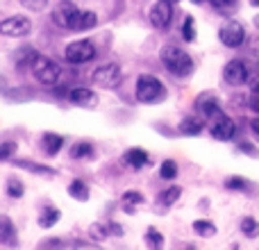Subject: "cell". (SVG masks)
I'll return each mask as SVG.
<instances>
[{"label": "cell", "instance_id": "cell-36", "mask_svg": "<svg viewBox=\"0 0 259 250\" xmlns=\"http://www.w3.org/2000/svg\"><path fill=\"white\" fill-rule=\"evenodd\" d=\"M211 5H214L219 12H230V9L237 5V0H211Z\"/></svg>", "mask_w": 259, "mask_h": 250}, {"label": "cell", "instance_id": "cell-13", "mask_svg": "<svg viewBox=\"0 0 259 250\" xmlns=\"http://www.w3.org/2000/svg\"><path fill=\"white\" fill-rule=\"evenodd\" d=\"M123 164L130 166V169L139 171L141 166L148 164V152L141 150V148H130V150L123 155Z\"/></svg>", "mask_w": 259, "mask_h": 250}, {"label": "cell", "instance_id": "cell-37", "mask_svg": "<svg viewBox=\"0 0 259 250\" xmlns=\"http://www.w3.org/2000/svg\"><path fill=\"white\" fill-rule=\"evenodd\" d=\"M41 248H64V241L62 239H46L41 241Z\"/></svg>", "mask_w": 259, "mask_h": 250}, {"label": "cell", "instance_id": "cell-21", "mask_svg": "<svg viewBox=\"0 0 259 250\" xmlns=\"http://www.w3.org/2000/svg\"><path fill=\"white\" fill-rule=\"evenodd\" d=\"M241 232L246 234L248 239H257L259 237V221L252 219V216H246L241 221Z\"/></svg>", "mask_w": 259, "mask_h": 250}, {"label": "cell", "instance_id": "cell-45", "mask_svg": "<svg viewBox=\"0 0 259 250\" xmlns=\"http://www.w3.org/2000/svg\"><path fill=\"white\" fill-rule=\"evenodd\" d=\"M170 3H173V5H175V3H180V0H170Z\"/></svg>", "mask_w": 259, "mask_h": 250}, {"label": "cell", "instance_id": "cell-38", "mask_svg": "<svg viewBox=\"0 0 259 250\" xmlns=\"http://www.w3.org/2000/svg\"><path fill=\"white\" fill-rule=\"evenodd\" d=\"M239 150L248 152V155H252V157H257V155H259L257 148H255V146H250V143H241V146H239Z\"/></svg>", "mask_w": 259, "mask_h": 250}, {"label": "cell", "instance_id": "cell-32", "mask_svg": "<svg viewBox=\"0 0 259 250\" xmlns=\"http://www.w3.org/2000/svg\"><path fill=\"white\" fill-rule=\"evenodd\" d=\"M182 36H184V41H193V39H196V23H193V18H191V16L184 18Z\"/></svg>", "mask_w": 259, "mask_h": 250}, {"label": "cell", "instance_id": "cell-26", "mask_svg": "<svg viewBox=\"0 0 259 250\" xmlns=\"http://www.w3.org/2000/svg\"><path fill=\"white\" fill-rule=\"evenodd\" d=\"M14 164L18 166V169H27V171H34V173H41V175H55L53 169H48V166H41V164H34V161H14Z\"/></svg>", "mask_w": 259, "mask_h": 250}, {"label": "cell", "instance_id": "cell-20", "mask_svg": "<svg viewBox=\"0 0 259 250\" xmlns=\"http://www.w3.org/2000/svg\"><path fill=\"white\" fill-rule=\"evenodd\" d=\"M39 57V53H36V50H32V48H23V50H18L16 55H14V59H16V64L18 66H27V64H34V59Z\"/></svg>", "mask_w": 259, "mask_h": 250}, {"label": "cell", "instance_id": "cell-31", "mask_svg": "<svg viewBox=\"0 0 259 250\" xmlns=\"http://www.w3.org/2000/svg\"><path fill=\"white\" fill-rule=\"evenodd\" d=\"M159 175L164 180H173V178H178V164H175L173 159H166L164 164H161V169H159Z\"/></svg>", "mask_w": 259, "mask_h": 250}, {"label": "cell", "instance_id": "cell-12", "mask_svg": "<svg viewBox=\"0 0 259 250\" xmlns=\"http://www.w3.org/2000/svg\"><path fill=\"white\" fill-rule=\"evenodd\" d=\"M68 98H71V103L77 105V107H96V105H98V96L91 89H87V87L73 89L71 94H68Z\"/></svg>", "mask_w": 259, "mask_h": 250}, {"label": "cell", "instance_id": "cell-17", "mask_svg": "<svg viewBox=\"0 0 259 250\" xmlns=\"http://www.w3.org/2000/svg\"><path fill=\"white\" fill-rule=\"evenodd\" d=\"M44 150L48 152V155H57L59 150H62V146H64V137H59V134H44Z\"/></svg>", "mask_w": 259, "mask_h": 250}, {"label": "cell", "instance_id": "cell-6", "mask_svg": "<svg viewBox=\"0 0 259 250\" xmlns=\"http://www.w3.org/2000/svg\"><path fill=\"white\" fill-rule=\"evenodd\" d=\"M248 73H250V64L243 62V59H232V62H228L223 68L225 82L232 87L248 85Z\"/></svg>", "mask_w": 259, "mask_h": 250}, {"label": "cell", "instance_id": "cell-11", "mask_svg": "<svg viewBox=\"0 0 259 250\" xmlns=\"http://www.w3.org/2000/svg\"><path fill=\"white\" fill-rule=\"evenodd\" d=\"M209 132H211V137L219 139V141H230V139L234 137V132H237V125H234L232 118H228L225 114H221V116L214 118Z\"/></svg>", "mask_w": 259, "mask_h": 250}, {"label": "cell", "instance_id": "cell-30", "mask_svg": "<svg viewBox=\"0 0 259 250\" xmlns=\"http://www.w3.org/2000/svg\"><path fill=\"white\" fill-rule=\"evenodd\" d=\"M89 237L94 241H105L109 237V225H100V223H94L89 228Z\"/></svg>", "mask_w": 259, "mask_h": 250}, {"label": "cell", "instance_id": "cell-42", "mask_svg": "<svg viewBox=\"0 0 259 250\" xmlns=\"http://www.w3.org/2000/svg\"><path fill=\"white\" fill-rule=\"evenodd\" d=\"M255 25H257V30H259V14L255 16Z\"/></svg>", "mask_w": 259, "mask_h": 250}, {"label": "cell", "instance_id": "cell-9", "mask_svg": "<svg viewBox=\"0 0 259 250\" xmlns=\"http://www.w3.org/2000/svg\"><path fill=\"white\" fill-rule=\"evenodd\" d=\"M219 39H221V44L228 46V48H239V46L246 41V27L237 21H230L219 30Z\"/></svg>", "mask_w": 259, "mask_h": 250}, {"label": "cell", "instance_id": "cell-8", "mask_svg": "<svg viewBox=\"0 0 259 250\" xmlns=\"http://www.w3.org/2000/svg\"><path fill=\"white\" fill-rule=\"evenodd\" d=\"M32 32V23L25 16H9L0 23V34L12 36V39H21Z\"/></svg>", "mask_w": 259, "mask_h": 250}, {"label": "cell", "instance_id": "cell-29", "mask_svg": "<svg viewBox=\"0 0 259 250\" xmlns=\"http://www.w3.org/2000/svg\"><path fill=\"white\" fill-rule=\"evenodd\" d=\"M225 189H230V191H248V189H250V182L234 175V178H228V180H225Z\"/></svg>", "mask_w": 259, "mask_h": 250}, {"label": "cell", "instance_id": "cell-19", "mask_svg": "<svg viewBox=\"0 0 259 250\" xmlns=\"http://www.w3.org/2000/svg\"><path fill=\"white\" fill-rule=\"evenodd\" d=\"M59 219H62V214H59L57 207H46V210L41 212V216H39V225L41 228H53Z\"/></svg>", "mask_w": 259, "mask_h": 250}, {"label": "cell", "instance_id": "cell-4", "mask_svg": "<svg viewBox=\"0 0 259 250\" xmlns=\"http://www.w3.org/2000/svg\"><path fill=\"white\" fill-rule=\"evenodd\" d=\"M30 68H32V75H34L36 82H41V85H55V82L59 80V75H62L59 64H55L53 59L44 57V55H39Z\"/></svg>", "mask_w": 259, "mask_h": 250}, {"label": "cell", "instance_id": "cell-22", "mask_svg": "<svg viewBox=\"0 0 259 250\" xmlns=\"http://www.w3.org/2000/svg\"><path fill=\"white\" fill-rule=\"evenodd\" d=\"M193 230H196V234H200V237H205V239H209L216 234V225L211 223V221H205V219L196 221V223H193Z\"/></svg>", "mask_w": 259, "mask_h": 250}, {"label": "cell", "instance_id": "cell-3", "mask_svg": "<svg viewBox=\"0 0 259 250\" xmlns=\"http://www.w3.org/2000/svg\"><path fill=\"white\" fill-rule=\"evenodd\" d=\"M166 98V87L155 75H139L137 80V100L143 105H157Z\"/></svg>", "mask_w": 259, "mask_h": 250}, {"label": "cell", "instance_id": "cell-33", "mask_svg": "<svg viewBox=\"0 0 259 250\" xmlns=\"http://www.w3.org/2000/svg\"><path fill=\"white\" fill-rule=\"evenodd\" d=\"M16 141H5L3 146H0V161H7L12 159V155L16 152Z\"/></svg>", "mask_w": 259, "mask_h": 250}, {"label": "cell", "instance_id": "cell-24", "mask_svg": "<svg viewBox=\"0 0 259 250\" xmlns=\"http://www.w3.org/2000/svg\"><path fill=\"white\" fill-rule=\"evenodd\" d=\"M146 246H148V248H152V250L164 248V234H161L159 230L150 228V230L146 232Z\"/></svg>", "mask_w": 259, "mask_h": 250}, {"label": "cell", "instance_id": "cell-40", "mask_svg": "<svg viewBox=\"0 0 259 250\" xmlns=\"http://www.w3.org/2000/svg\"><path fill=\"white\" fill-rule=\"evenodd\" d=\"M250 107L255 109V112H259V91H255V96H252V100H250Z\"/></svg>", "mask_w": 259, "mask_h": 250}, {"label": "cell", "instance_id": "cell-41", "mask_svg": "<svg viewBox=\"0 0 259 250\" xmlns=\"http://www.w3.org/2000/svg\"><path fill=\"white\" fill-rule=\"evenodd\" d=\"M250 128H252V132H255V134H259V116H257V118H252Z\"/></svg>", "mask_w": 259, "mask_h": 250}, {"label": "cell", "instance_id": "cell-2", "mask_svg": "<svg viewBox=\"0 0 259 250\" xmlns=\"http://www.w3.org/2000/svg\"><path fill=\"white\" fill-rule=\"evenodd\" d=\"M161 62H164V68L170 73V75H178V77H187L193 73V59L187 50L178 48V46H166L161 50Z\"/></svg>", "mask_w": 259, "mask_h": 250}, {"label": "cell", "instance_id": "cell-5", "mask_svg": "<svg viewBox=\"0 0 259 250\" xmlns=\"http://www.w3.org/2000/svg\"><path fill=\"white\" fill-rule=\"evenodd\" d=\"M64 57H66L68 64H87L96 57V48L91 41H73V44L66 46Z\"/></svg>", "mask_w": 259, "mask_h": 250}, {"label": "cell", "instance_id": "cell-10", "mask_svg": "<svg viewBox=\"0 0 259 250\" xmlns=\"http://www.w3.org/2000/svg\"><path fill=\"white\" fill-rule=\"evenodd\" d=\"M170 18H173V3L170 0H159L157 5H152L150 9V23L159 30H166L170 25Z\"/></svg>", "mask_w": 259, "mask_h": 250}, {"label": "cell", "instance_id": "cell-1", "mask_svg": "<svg viewBox=\"0 0 259 250\" xmlns=\"http://www.w3.org/2000/svg\"><path fill=\"white\" fill-rule=\"evenodd\" d=\"M53 21L55 25L64 27L71 32H87L91 27H96L98 16L94 12H80L71 0H62L57 7L53 9Z\"/></svg>", "mask_w": 259, "mask_h": 250}, {"label": "cell", "instance_id": "cell-7", "mask_svg": "<svg viewBox=\"0 0 259 250\" xmlns=\"http://www.w3.org/2000/svg\"><path fill=\"white\" fill-rule=\"evenodd\" d=\"M121 66L118 64H105V66L96 68L94 71V82L98 87H103V89H114V87H118V82H121Z\"/></svg>", "mask_w": 259, "mask_h": 250}, {"label": "cell", "instance_id": "cell-25", "mask_svg": "<svg viewBox=\"0 0 259 250\" xmlns=\"http://www.w3.org/2000/svg\"><path fill=\"white\" fill-rule=\"evenodd\" d=\"M180 196H182V189L180 187H168L164 193H161L159 202L161 205H166V207H170V205H175V202L180 200Z\"/></svg>", "mask_w": 259, "mask_h": 250}, {"label": "cell", "instance_id": "cell-44", "mask_svg": "<svg viewBox=\"0 0 259 250\" xmlns=\"http://www.w3.org/2000/svg\"><path fill=\"white\" fill-rule=\"evenodd\" d=\"M193 3H205V0H193Z\"/></svg>", "mask_w": 259, "mask_h": 250}, {"label": "cell", "instance_id": "cell-27", "mask_svg": "<svg viewBox=\"0 0 259 250\" xmlns=\"http://www.w3.org/2000/svg\"><path fill=\"white\" fill-rule=\"evenodd\" d=\"M23 193H25V187H23V182L18 178H9L7 180V196L9 198H23Z\"/></svg>", "mask_w": 259, "mask_h": 250}, {"label": "cell", "instance_id": "cell-35", "mask_svg": "<svg viewBox=\"0 0 259 250\" xmlns=\"http://www.w3.org/2000/svg\"><path fill=\"white\" fill-rule=\"evenodd\" d=\"M248 85L252 91H259V64H252L250 73H248Z\"/></svg>", "mask_w": 259, "mask_h": 250}, {"label": "cell", "instance_id": "cell-15", "mask_svg": "<svg viewBox=\"0 0 259 250\" xmlns=\"http://www.w3.org/2000/svg\"><path fill=\"white\" fill-rule=\"evenodd\" d=\"M200 112L205 114L207 118H216V116H221V107H219V100L214 98V96H202L200 98Z\"/></svg>", "mask_w": 259, "mask_h": 250}, {"label": "cell", "instance_id": "cell-28", "mask_svg": "<svg viewBox=\"0 0 259 250\" xmlns=\"http://www.w3.org/2000/svg\"><path fill=\"white\" fill-rule=\"evenodd\" d=\"M143 202V196L139 191H127L123 193V205H125V212L127 214H132L134 212V205H141Z\"/></svg>", "mask_w": 259, "mask_h": 250}, {"label": "cell", "instance_id": "cell-34", "mask_svg": "<svg viewBox=\"0 0 259 250\" xmlns=\"http://www.w3.org/2000/svg\"><path fill=\"white\" fill-rule=\"evenodd\" d=\"M21 5L30 12H44L48 7V0H21Z\"/></svg>", "mask_w": 259, "mask_h": 250}, {"label": "cell", "instance_id": "cell-43", "mask_svg": "<svg viewBox=\"0 0 259 250\" xmlns=\"http://www.w3.org/2000/svg\"><path fill=\"white\" fill-rule=\"evenodd\" d=\"M250 5H255V7H259V0H250Z\"/></svg>", "mask_w": 259, "mask_h": 250}, {"label": "cell", "instance_id": "cell-14", "mask_svg": "<svg viewBox=\"0 0 259 250\" xmlns=\"http://www.w3.org/2000/svg\"><path fill=\"white\" fill-rule=\"evenodd\" d=\"M0 243L3 246H16V230L7 216H0Z\"/></svg>", "mask_w": 259, "mask_h": 250}, {"label": "cell", "instance_id": "cell-18", "mask_svg": "<svg viewBox=\"0 0 259 250\" xmlns=\"http://www.w3.org/2000/svg\"><path fill=\"white\" fill-rule=\"evenodd\" d=\"M68 196L80 200V202H84V200H89V187H87L82 180H75V182L68 184Z\"/></svg>", "mask_w": 259, "mask_h": 250}, {"label": "cell", "instance_id": "cell-39", "mask_svg": "<svg viewBox=\"0 0 259 250\" xmlns=\"http://www.w3.org/2000/svg\"><path fill=\"white\" fill-rule=\"evenodd\" d=\"M109 234H114V237H121V234H123L121 225H118V223H109Z\"/></svg>", "mask_w": 259, "mask_h": 250}, {"label": "cell", "instance_id": "cell-23", "mask_svg": "<svg viewBox=\"0 0 259 250\" xmlns=\"http://www.w3.org/2000/svg\"><path fill=\"white\" fill-rule=\"evenodd\" d=\"M91 155H94V146L87 143V141H80V143H75V146L71 148L73 159H84V157H91Z\"/></svg>", "mask_w": 259, "mask_h": 250}, {"label": "cell", "instance_id": "cell-16", "mask_svg": "<svg viewBox=\"0 0 259 250\" xmlns=\"http://www.w3.org/2000/svg\"><path fill=\"white\" fill-rule=\"evenodd\" d=\"M202 128H205L202 118H193V116H187L182 123H180V132L189 134V137H196V134H200Z\"/></svg>", "mask_w": 259, "mask_h": 250}]
</instances>
